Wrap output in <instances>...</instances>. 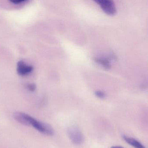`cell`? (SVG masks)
<instances>
[{"label":"cell","mask_w":148,"mask_h":148,"mask_svg":"<svg viewBox=\"0 0 148 148\" xmlns=\"http://www.w3.org/2000/svg\"><path fill=\"white\" fill-rule=\"evenodd\" d=\"M111 148H124L123 147L120 146H112Z\"/></svg>","instance_id":"obj_9"},{"label":"cell","mask_w":148,"mask_h":148,"mask_svg":"<svg viewBox=\"0 0 148 148\" xmlns=\"http://www.w3.org/2000/svg\"><path fill=\"white\" fill-rule=\"evenodd\" d=\"M95 95L100 99H104L106 97V94L104 92L101 90L97 91L95 92Z\"/></svg>","instance_id":"obj_7"},{"label":"cell","mask_w":148,"mask_h":148,"mask_svg":"<svg viewBox=\"0 0 148 148\" xmlns=\"http://www.w3.org/2000/svg\"><path fill=\"white\" fill-rule=\"evenodd\" d=\"M123 137L125 142L134 148H145L141 143L135 138L125 136H123Z\"/></svg>","instance_id":"obj_5"},{"label":"cell","mask_w":148,"mask_h":148,"mask_svg":"<svg viewBox=\"0 0 148 148\" xmlns=\"http://www.w3.org/2000/svg\"><path fill=\"white\" fill-rule=\"evenodd\" d=\"M14 117L20 123L26 126H32L44 135L52 136L54 134V130L50 125L39 121L25 112H16L14 114Z\"/></svg>","instance_id":"obj_1"},{"label":"cell","mask_w":148,"mask_h":148,"mask_svg":"<svg viewBox=\"0 0 148 148\" xmlns=\"http://www.w3.org/2000/svg\"><path fill=\"white\" fill-rule=\"evenodd\" d=\"M67 134L70 140L74 144H81L84 141V136L82 132L76 126H71L67 130Z\"/></svg>","instance_id":"obj_2"},{"label":"cell","mask_w":148,"mask_h":148,"mask_svg":"<svg viewBox=\"0 0 148 148\" xmlns=\"http://www.w3.org/2000/svg\"><path fill=\"white\" fill-rule=\"evenodd\" d=\"M95 62L101 65L104 68L106 69L110 68L111 64L109 59L104 58H94Z\"/></svg>","instance_id":"obj_6"},{"label":"cell","mask_w":148,"mask_h":148,"mask_svg":"<svg viewBox=\"0 0 148 148\" xmlns=\"http://www.w3.org/2000/svg\"><path fill=\"white\" fill-rule=\"evenodd\" d=\"M18 72L21 76H25L32 72L33 67L26 64L23 61H20L18 64Z\"/></svg>","instance_id":"obj_4"},{"label":"cell","mask_w":148,"mask_h":148,"mask_svg":"<svg viewBox=\"0 0 148 148\" xmlns=\"http://www.w3.org/2000/svg\"><path fill=\"white\" fill-rule=\"evenodd\" d=\"M28 89L31 91H34L36 89L35 86L34 84H31L28 85Z\"/></svg>","instance_id":"obj_8"},{"label":"cell","mask_w":148,"mask_h":148,"mask_svg":"<svg viewBox=\"0 0 148 148\" xmlns=\"http://www.w3.org/2000/svg\"><path fill=\"white\" fill-rule=\"evenodd\" d=\"M100 6L103 11L107 14L110 15H113L116 13V9L114 2L110 0H98L96 1Z\"/></svg>","instance_id":"obj_3"}]
</instances>
